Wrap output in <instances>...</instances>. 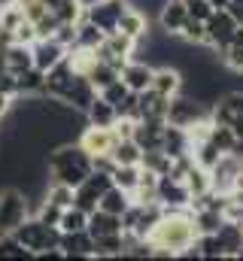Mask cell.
<instances>
[{
    "label": "cell",
    "mask_w": 243,
    "mask_h": 261,
    "mask_svg": "<svg viewBox=\"0 0 243 261\" xmlns=\"http://www.w3.org/2000/svg\"><path fill=\"white\" fill-rule=\"evenodd\" d=\"M198 240V225L188 210H164L161 219L146 234V243L152 249V258H182Z\"/></svg>",
    "instance_id": "1"
},
{
    "label": "cell",
    "mask_w": 243,
    "mask_h": 261,
    "mask_svg": "<svg viewBox=\"0 0 243 261\" xmlns=\"http://www.w3.org/2000/svg\"><path fill=\"white\" fill-rule=\"evenodd\" d=\"M46 164H49L52 182H64V186H70V189H76V186L94 170V158L79 146V140H70V143L55 146V149L46 155Z\"/></svg>",
    "instance_id": "2"
},
{
    "label": "cell",
    "mask_w": 243,
    "mask_h": 261,
    "mask_svg": "<svg viewBox=\"0 0 243 261\" xmlns=\"http://www.w3.org/2000/svg\"><path fill=\"white\" fill-rule=\"evenodd\" d=\"M18 240H21V246L37 258L40 252H49V249H55L61 243V231L58 225H49V222H43V219H37V216H28L15 231H12Z\"/></svg>",
    "instance_id": "3"
},
{
    "label": "cell",
    "mask_w": 243,
    "mask_h": 261,
    "mask_svg": "<svg viewBox=\"0 0 243 261\" xmlns=\"http://www.w3.org/2000/svg\"><path fill=\"white\" fill-rule=\"evenodd\" d=\"M28 216H31V197L15 186L0 189V231L3 234H12Z\"/></svg>",
    "instance_id": "4"
},
{
    "label": "cell",
    "mask_w": 243,
    "mask_h": 261,
    "mask_svg": "<svg viewBox=\"0 0 243 261\" xmlns=\"http://www.w3.org/2000/svg\"><path fill=\"white\" fill-rule=\"evenodd\" d=\"M210 103H204V100H198V97H191V94H177V97H171V103H167V125H177V128H191L195 122H201V119H210Z\"/></svg>",
    "instance_id": "5"
},
{
    "label": "cell",
    "mask_w": 243,
    "mask_h": 261,
    "mask_svg": "<svg viewBox=\"0 0 243 261\" xmlns=\"http://www.w3.org/2000/svg\"><path fill=\"white\" fill-rule=\"evenodd\" d=\"M110 186H113V176H110L107 170L94 167V170L73 189V203H76L79 210L91 213V210H98V200L104 197V192H107Z\"/></svg>",
    "instance_id": "6"
},
{
    "label": "cell",
    "mask_w": 243,
    "mask_h": 261,
    "mask_svg": "<svg viewBox=\"0 0 243 261\" xmlns=\"http://www.w3.org/2000/svg\"><path fill=\"white\" fill-rule=\"evenodd\" d=\"M119 130L116 125L110 128H98V125H85L79 130V146L91 155V158H113V149L119 146Z\"/></svg>",
    "instance_id": "7"
},
{
    "label": "cell",
    "mask_w": 243,
    "mask_h": 261,
    "mask_svg": "<svg viewBox=\"0 0 243 261\" xmlns=\"http://www.w3.org/2000/svg\"><path fill=\"white\" fill-rule=\"evenodd\" d=\"M243 170V161L234 152H222V158L210 167V182H213V192L219 195H231L234 192V182Z\"/></svg>",
    "instance_id": "8"
},
{
    "label": "cell",
    "mask_w": 243,
    "mask_h": 261,
    "mask_svg": "<svg viewBox=\"0 0 243 261\" xmlns=\"http://www.w3.org/2000/svg\"><path fill=\"white\" fill-rule=\"evenodd\" d=\"M237 24H240V21H237L228 9H216V12L207 18V49L219 52L222 46H228L231 37H234V31H237Z\"/></svg>",
    "instance_id": "9"
},
{
    "label": "cell",
    "mask_w": 243,
    "mask_h": 261,
    "mask_svg": "<svg viewBox=\"0 0 243 261\" xmlns=\"http://www.w3.org/2000/svg\"><path fill=\"white\" fill-rule=\"evenodd\" d=\"M158 203L164 210H188L191 206V192L185 189V182L180 176L164 173V176H158Z\"/></svg>",
    "instance_id": "10"
},
{
    "label": "cell",
    "mask_w": 243,
    "mask_h": 261,
    "mask_svg": "<svg viewBox=\"0 0 243 261\" xmlns=\"http://www.w3.org/2000/svg\"><path fill=\"white\" fill-rule=\"evenodd\" d=\"M125 9H128V0H98L94 6L85 9V18L94 21L104 34H113L119 28V18Z\"/></svg>",
    "instance_id": "11"
},
{
    "label": "cell",
    "mask_w": 243,
    "mask_h": 261,
    "mask_svg": "<svg viewBox=\"0 0 243 261\" xmlns=\"http://www.w3.org/2000/svg\"><path fill=\"white\" fill-rule=\"evenodd\" d=\"M31 52H34V67L49 73L52 67H58L64 58H67V46L55 40V37H40L31 43Z\"/></svg>",
    "instance_id": "12"
},
{
    "label": "cell",
    "mask_w": 243,
    "mask_h": 261,
    "mask_svg": "<svg viewBox=\"0 0 243 261\" xmlns=\"http://www.w3.org/2000/svg\"><path fill=\"white\" fill-rule=\"evenodd\" d=\"M182 88H185V76H182V70L177 64H161L155 67V73H152V91H158L161 97H177Z\"/></svg>",
    "instance_id": "13"
},
{
    "label": "cell",
    "mask_w": 243,
    "mask_h": 261,
    "mask_svg": "<svg viewBox=\"0 0 243 261\" xmlns=\"http://www.w3.org/2000/svg\"><path fill=\"white\" fill-rule=\"evenodd\" d=\"M61 252L64 258L73 261H94V237L88 231H73V234H61Z\"/></svg>",
    "instance_id": "14"
},
{
    "label": "cell",
    "mask_w": 243,
    "mask_h": 261,
    "mask_svg": "<svg viewBox=\"0 0 243 261\" xmlns=\"http://www.w3.org/2000/svg\"><path fill=\"white\" fill-rule=\"evenodd\" d=\"M152 73H155V67L146 64V61H125L119 70V79L128 85V91H134V94H140V91H146V88H152Z\"/></svg>",
    "instance_id": "15"
},
{
    "label": "cell",
    "mask_w": 243,
    "mask_h": 261,
    "mask_svg": "<svg viewBox=\"0 0 243 261\" xmlns=\"http://www.w3.org/2000/svg\"><path fill=\"white\" fill-rule=\"evenodd\" d=\"M185 21H188L185 0H164V6L158 9V31H164L167 37H180Z\"/></svg>",
    "instance_id": "16"
},
{
    "label": "cell",
    "mask_w": 243,
    "mask_h": 261,
    "mask_svg": "<svg viewBox=\"0 0 243 261\" xmlns=\"http://www.w3.org/2000/svg\"><path fill=\"white\" fill-rule=\"evenodd\" d=\"M116 31H121L125 37H131V40H143L146 34H149V15L143 12V9H137V6H131L128 3V9L121 12V18H119V28Z\"/></svg>",
    "instance_id": "17"
},
{
    "label": "cell",
    "mask_w": 243,
    "mask_h": 261,
    "mask_svg": "<svg viewBox=\"0 0 243 261\" xmlns=\"http://www.w3.org/2000/svg\"><path fill=\"white\" fill-rule=\"evenodd\" d=\"M167 97H161L158 91L146 88L137 94V119H164L167 122Z\"/></svg>",
    "instance_id": "18"
},
{
    "label": "cell",
    "mask_w": 243,
    "mask_h": 261,
    "mask_svg": "<svg viewBox=\"0 0 243 261\" xmlns=\"http://www.w3.org/2000/svg\"><path fill=\"white\" fill-rule=\"evenodd\" d=\"M216 237H219V246H222V252H225V258H237L243 249V222H222L219 225V231H216Z\"/></svg>",
    "instance_id": "19"
},
{
    "label": "cell",
    "mask_w": 243,
    "mask_h": 261,
    "mask_svg": "<svg viewBox=\"0 0 243 261\" xmlns=\"http://www.w3.org/2000/svg\"><path fill=\"white\" fill-rule=\"evenodd\" d=\"M85 119H88V125H98V128H110V125H116V119H119V110L107 100V97H101V94H94V100L88 103V110H85Z\"/></svg>",
    "instance_id": "20"
},
{
    "label": "cell",
    "mask_w": 243,
    "mask_h": 261,
    "mask_svg": "<svg viewBox=\"0 0 243 261\" xmlns=\"http://www.w3.org/2000/svg\"><path fill=\"white\" fill-rule=\"evenodd\" d=\"M91 237H104V234H121V216H113L107 210H91L88 213V228H85Z\"/></svg>",
    "instance_id": "21"
},
{
    "label": "cell",
    "mask_w": 243,
    "mask_h": 261,
    "mask_svg": "<svg viewBox=\"0 0 243 261\" xmlns=\"http://www.w3.org/2000/svg\"><path fill=\"white\" fill-rule=\"evenodd\" d=\"M104 37H107V34H104L94 21H88L85 12H82V18L76 21V40H73L70 49H98V46L104 43Z\"/></svg>",
    "instance_id": "22"
},
{
    "label": "cell",
    "mask_w": 243,
    "mask_h": 261,
    "mask_svg": "<svg viewBox=\"0 0 243 261\" xmlns=\"http://www.w3.org/2000/svg\"><path fill=\"white\" fill-rule=\"evenodd\" d=\"M182 182H185V189L191 192V200L201 195H207L210 189H213V182H210V170L207 167H201V164H188L185 167V173H182Z\"/></svg>",
    "instance_id": "23"
},
{
    "label": "cell",
    "mask_w": 243,
    "mask_h": 261,
    "mask_svg": "<svg viewBox=\"0 0 243 261\" xmlns=\"http://www.w3.org/2000/svg\"><path fill=\"white\" fill-rule=\"evenodd\" d=\"M3 58H6V70H9V73H21V70L34 67V52H31V46H25V43H9V46H3Z\"/></svg>",
    "instance_id": "24"
},
{
    "label": "cell",
    "mask_w": 243,
    "mask_h": 261,
    "mask_svg": "<svg viewBox=\"0 0 243 261\" xmlns=\"http://www.w3.org/2000/svg\"><path fill=\"white\" fill-rule=\"evenodd\" d=\"M131 203H134V200H131V192H125L119 186H110V189L104 192V197L98 200V210H107V213H113V216H125Z\"/></svg>",
    "instance_id": "25"
},
{
    "label": "cell",
    "mask_w": 243,
    "mask_h": 261,
    "mask_svg": "<svg viewBox=\"0 0 243 261\" xmlns=\"http://www.w3.org/2000/svg\"><path fill=\"white\" fill-rule=\"evenodd\" d=\"M191 216H195L198 234H216L219 225L225 222L222 210H216V206H191Z\"/></svg>",
    "instance_id": "26"
},
{
    "label": "cell",
    "mask_w": 243,
    "mask_h": 261,
    "mask_svg": "<svg viewBox=\"0 0 243 261\" xmlns=\"http://www.w3.org/2000/svg\"><path fill=\"white\" fill-rule=\"evenodd\" d=\"M43 79H46V73L37 70V67H28V70L15 73V94H40Z\"/></svg>",
    "instance_id": "27"
},
{
    "label": "cell",
    "mask_w": 243,
    "mask_h": 261,
    "mask_svg": "<svg viewBox=\"0 0 243 261\" xmlns=\"http://www.w3.org/2000/svg\"><path fill=\"white\" fill-rule=\"evenodd\" d=\"M88 228V213L79 210L76 203L61 210V219H58V231L61 234H73V231H85Z\"/></svg>",
    "instance_id": "28"
},
{
    "label": "cell",
    "mask_w": 243,
    "mask_h": 261,
    "mask_svg": "<svg viewBox=\"0 0 243 261\" xmlns=\"http://www.w3.org/2000/svg\"><path fill=\"white\" fill-rule=\"evenodd\" d=\"M116 79H119V67H113L110 61H101V58H98V64L88 70V82H91L98 91H101V88H107V85H110V82H116Z\"/></svg>",
    "instance_id": "29"
},
{
    "label": "cell",
    "mask_w": 243,
    "mask_h": 261,
    "mask_svg": "<svg viewBox=\"0 0 243 261\" xmlns=\"http://www.w3.org/2000/svg\"><path fill=\"white\" fill-rule=\"evenodd\" d=\"M113 161H116V164H140V161H143V149H140L131 137H121L119 146L113 149Z\"/></svg>",
    "instance_id": "30"
},
{
    "label": "cell",
    "mask_w": 243,
    "mask_h": 261,
    "mask_svg": "<svg viewBox=\"0 0 243 261\" xmlns=\"http://www.w3.org/2000/svg\"><path fill=\"white\" fill-rule=\"evenodd\" d=\"M191 158H195V164H201V167H213L219 158H222V149L213 143V140H204V143H198V146H191Z\"/></svg>",
    "instance_id": "31"
},
{
    "label": "cell",
    "mask_w": 243,
    "mask_h": 261,
    "mask_svg": "<svg viewBox=\"0 0 243 261\" xmlns=\"http://www.w3.org/2000/svg\"><path fill=\"white\" fill-rule=\"evenodd\" d=\"M110 176H113V186H119L125 192H134V186L140 179V164H116Z\"/></svg>",
    "instance_id": "32"
},
{
    "label": "cell",
    "mask_w": 243,
    "mask_h": 261,
    "mask_svg": "<svg viewBox=\"0 0 243 261\" xmlns=\"http://www.w3.org/2000/svg\"><path fill=\"white\" fill-rule=\"evenodd\" d=\"M0 258H18V261H25V258H34V255L21 246V240H18L15 234H3V237H0Z\"/></svg>",
    "instance_id": "33"
},
{
    "label": "cell",
    "mask_w": 243,
    "mask_h": 261,
    "mask_svg": "<svg viewBox=\"0 0 243 261\" xmlns=\"http://www.w3.org/2000/svg\"><path fill=\"white\" fill-rule=\"evenodd\" d=\"M216 55L222 58V64L228 67L231 73L243 76V46H237V43H228V46H222Z\"/></svg>",
    "instance_id": "34"
},
{
    "label": "cell",
    "mask_w": 243,
    "mask_h": 261,
    "mask_svg": "<svg viewBox=\"0 0 243 261\" xmlns=\"http://www.w3.org/2000/svg\"><path fill=\"white\" fill-rule=\"evenodd\" d=\"M46 200L55 203V206H61V210H67V206H73V189L64 186V182H52V179H49V186H46Z\"/></svg>",
    "instance_id": "35"
},
{
    "label": "cell",
    "mask_w": 243,
    "mask_h": 261,
    "mask_svg": "<svg viewBox=\"0 0 243 261\" xmlns=\"http://www.w3.org/2000/svg\"><path fill=\"white\" fill-rule=\"evenodd\" d=\"M210 140H213V143H216L222 152H231L237 137L231 134V128H228V125H216V122H213V134H210Z\"/></svg>",
    "instance_id": "36"
},
{
    "label": "cell",
    "mask_w": 243,
    "mask_h": 261,
    "mask_svg": "<svg viewBox=\"0 0 243 261\" xmlns=\"http://www.w3.org/2000/svg\"><path fill=\"white\" fill-rule=\"evenodd\" d=\"M185 9H188V15L191 18H198V21H207L216 9L210 6V0H185Z\"/></svg>",
    "instance_id": "37"
},
{
    "label": "cell",
    "mask_w": 243,
    "mask_h": 261,
    "mask_svg": "<svg viewBox=\"0 0 243 261\" xmlns=\"http://www.w3.org/2000/svg\"><path fill=\"white\" fill-rule=\"evenodd\" d=\"M37 219H43V222H49V225H58V219H61V206L49 203V200H43V206L37 210Z\"/></svg>",
    "instance_id": "38"
},
{
    "label": "cell",
    "mask_w": 243,
    "mask_h": 261,
    "mask_svg": "<svg viewBox=\"0 0 243 261\" xmlns=\"http://www.w3.org/2000/svg\"><path fill=\"white\" fill-rule=\"evenodd\" d=\"M12 100H15V94H9V91H3V88H0V119L12 110Z\"/></svg>",
    "instance_id": "39"
},
{
    "label": "cell",
    "mask_w": 243,
    "mask_h": 261,
    "mask_svg": "<svg viewBox=\"0 0 243 261\" xmlns=\"http://www.w3.org/2000/svg\"><path fill=\"white\" fill-rule=\"evenodd\" d=\"M225 9H228V12H231V15H234V18H237V21L243 24V0H231Z\"/></svg>",
    "instance_id": "40"
},
{
    "label": "cell",
    "mask_w": 243,
    "mask_h": 261,
    "mask_svg": "<svg viewBox=\"0 0 243 261\" xmlns=\"http://www.w3.org/2000/svg\"><path fill=\"white\" fill-rule=\"evenodd\" d=\"M231 152H234V155L243 161V137H237V140H234V149H231Z\"/></svg>",
    "instance_id": "41"
},
{
    "label": "cell",
    "mask_w": 243,
    "mask_h": 261,
    "mask_svg": "<svg viewBox=\"0 0 243 261\" xmlns=\"http://www.w3.org/2000/svg\"><path fill=\"white\" fill-rule=\"evenodd\" d=\"M228 3H231V0H210V6H213V9H225Z\"/></svg>",
    "instance_id": "42"
},
{
    "label": "cell",
    "mask_w": 243,
    "mask_h": 261,
    "mask_svg": "<svg viewBox=\"0 0 243 261\" xmlns=\"http://www.w3.org/2000/svg\"><path fill=\"white\" fill-rule=\"evenodd\" d=\"M76 3H79V6H82V9H88V6H94V3H98V0H76Z\"/></svg>",
    "instance_id": "43"
},
{
    "label": "cell",
    "mask_w": 243,
    "mask_h": 261,
    "mask_svg": "<svg viewBox=\"0 0 243 261\" xmlns=\"http://www.w3.org/2000/svg\"><path fill=\"white\" fill-rule=\"evenodd\" d=\"M9 3H18V0H0V6H9Z\"/></svg>",
    "instance_id": "44"
},
{
    "label": "cell",
    "mask_w": 243,
    "mask_h": 261,
    "mask_svg": "<svg viewBox=\"0 0 243 261\" xmlns=\"http://www.w3.org/2000/svg\"><path fill=\"white\" fill-rule=\"evenodd\" d=\"M0 237H3V231H0Z\"/></svg>",
    "instance_id": "45"
}]
</instances>
